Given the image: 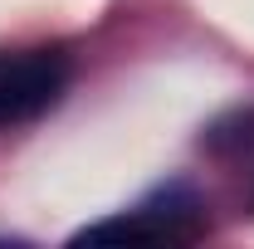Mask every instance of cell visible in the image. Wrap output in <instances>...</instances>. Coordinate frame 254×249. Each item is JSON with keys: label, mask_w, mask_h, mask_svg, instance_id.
Segmentation results:
<instances>
[{"label": "cell", "mask_w": 254, "mask_h": 249, "mask_svg": "<svg viewBox=\"0 0 254 249\" xmlns=\"http://www.w3.org/2000/svg\"><path fill=\"white\" fill-rule=\"evenodd\" d=\"M200 195L186 186H166L113 220H98L73 235V245H181L200 230Z\"/></svg>", "instance_id": "6da1fadb"}, {"label": "cell", "mask_w": 254, "mask_h": 249, "mask_svg": "<svg viewBox=\"0 0 254 249\" xmlns=\"http://www.w3.org/2000/svg\"><path fill=\"white\" fill-rule=\"evenodd\" d=\"M68 83V63L49 49L34 54H0V127L30 123L59 103Z\"/></svg>", "instance_id": "7a4b0ae2"}]
</instances>
